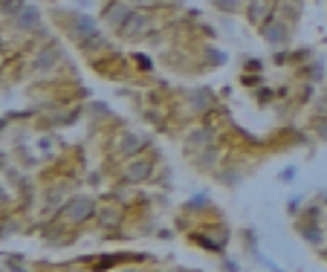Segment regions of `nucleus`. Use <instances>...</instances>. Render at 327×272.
Instances as JSON below:
<instances>
[{"label":"nucleus","instance_id":"1","mask_svg":"<svg viewBox=\"0 0 327 272\" xmlns=\"http://www.w3.org/2000/svg\"><path fill=\"white\" fill-rule=\"evenodd\" d=\"M96 32V23L90 20V18H78L75 20V35L78 38H87V35H93Z\"/></svg>","mask_w":327,"mask_h":272},{"label":"nucleus","instance_id":"2","mask_svg":"<svg viewBox=\"0 0 327 272\" xmlns=\"http://www.w3.org/2000/svg\"><path fill=\"white\" fill-rule=\"evenodd\" d=\"M142 29H145V18H142V15H130V23H127L122 32H125V35H139Z\"/></svg>","mask_w":327,"mask_h":272},{"label":"nucleus","instance_id":"3","mask_svg":"<svg viewBox=\"0 0 327 272\" xmlns=\"http://www.w3.org/2000/svg\"><path fill=\"white\" fill-rule=\"evenodd\" d=\"M55 58H58V53H55V50H44V53L35 58V70H47L50 64H55Z\"/></svg>","mask_w":327,"mask_h":272},{"label":"nucleus","instance_id":"4","mask_svg":"<svg viewBox=\"0 0 327 272\" xmlns=\"http://www.w3.org/2000/svg\"><path fill=\"white\" fill-rule=\"evenodd\" d=\"M18 20H20V26H26V29H29V26H35V23H38V12L26 6V9L18 15Z\"/></svg>","mask_w":327,"mask_h":272},{"label":"nucleus","instance_id":"5","mask_svg":"<svg viewBox=\"0 0 327 272\" xmlns=\"http://www.w3.org/2000/svg\"><path fill=\"white\" fill-rule=\"evenodd\" d=\"M264 38H270V41H284V26L281 23H270V26H264Z\"/></svg>","mask_w":327,"mask_h":272},{"label":"nucleus","instance_id":"6","mask_svg":"<svg viewBox=\"0 0 327 272\" xmlns=\"http://www.w3.org/2000/svg\"><path fill=\"white\" fill-rule=\"evenodd\" d=\"M70 215H73V218H78V220H81V218H87V215H90V203H84V200H81V203H75Z\"/></svg>","mask_w":327,"mask_h":272},{"label":"nucleus","instance_id":"7","mask_svg":"<svg viewBox=\"0 0 327 272\" xmlns=\"http://www.w3.org/2000/svg\"><path fill=\"white\" fill-rule=\"evenodd\" d=\"M220 9H226V12H235L237 6H240V0H218Z\"/></svg>","mask_w":327,"mask_h":272},{"label":"nucleus","instance_id":"8","mask_svg":"<svg viewBox=\"0 0 327 272\" xmlns=\"http://www.w3.org/2000/svg\"><path fill=\"white\" fill-rule=\"evenodd\" d=\"M110 18H113V20H119V18H127L125 6H116V9H110Z\"/></svg>","mask_w":327,"mask_h":272},{"label":"nucleus","instance_id":"9","mask_svg":"<svg viewBox=\"0 0 327 272\" xmlns=\"http://www.w3.org/2000/svg\"><path fill=\"white\" fill-rule=\"evenodd\" d=\"M258 15H261V3H252V6H249V18L258 20Z\"/></svg>","mask_w":327,"mask_h":272},{"label":"nucleus","instance_id":"10","mask_svg":"<svg viewBox=\"0 0 327 272\" xmlns=\"http://www.w3.org/2000/svg\"><path fill=\"white\" fill-rule=\"evenodd\" d=\"M145 171H148V168H145V165H136V168H130V177H133V180H136V177H142V174H145Z\"/></svg>","mask_w":327,"mask_h":272},{"label":"nucleus","instance_id":"11","mask_svg":"<svg viewBox=\"0 0 327 272\" xmlns=\"http://www.w3.org/2000/svg\"><path fill=\"white\" fill-rule=\"evenodd\" d=\"M3 9H6V12H15V9H18V0H6Z\"/></svg>","mask_w":327,"mask_h":272},{"label":"nucleus","instance_id":"12","mask_svg":"<svg viewBox=\"0 0 327 272\" xmlns=\"http://www.w3.org/2000/svg\"><path fill=\"white\" fill-rule=\"evenodd\" d=\"M322 133H325V136H327V125H322Z\"/></svg>","mask_w":327,"mask_h":272},{"label":"nucleus","instance_id":"13","mask_svg":"<svg viewBox=\"0 0 327 272\" xmlns=\"http://www.w3.org/2000/svg\"><path fill=\"white\" fill-rule=\"evenodd\" d=\"M139 3H142V0H139Z\"/></svg>","mask_w":327,"mask_h":272}]
</instances>
